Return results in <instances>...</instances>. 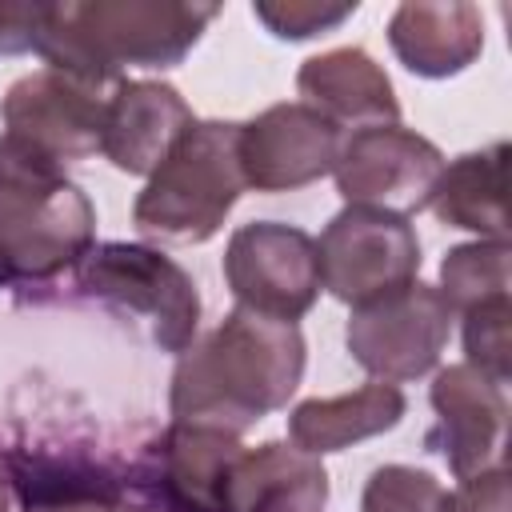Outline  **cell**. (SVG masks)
Here are the masks:
<instances>
[{
    "mask_svg": "<svg viewBox=\"0 0 512 512\" xmlns=\"http://www.w3.org/2000/svg\"><path fill=\"white\" fill-rule=\"evenodd\" d=\"M304 376V336L296 324L232 308L172 372V420L244 432L288 404Z\"/></svg>",
    "mask_w": 512,
    "mask_h": 512,
    "instance_id": "obj_1",
    "label": "cell"
},
{
    "mask_svg": "<svg viewBox=\"0 0 512 512\" xmlns=\"http://www.w3.org/2000/svg\"><path fill=\"white\" fill-rule=\"evenodd\" d=\"M216 4L188 0H84L40 4L32 48L48 68L104 92L128 64L172 68L216 20Z\"/></svg>",
    "mask_w": 512,
    "mask_h": 512,
    "instance_id": "obj_2",
    "label": "cell"
},
{
    "mask_svg": "<svg viewBox=\"0 0 512 512\" xmlns=\"http://www.w3.org/2000/svg\"><path fill=\"white\" fill-rule=\"evenodd\" d=\"M92 232L96 212L60 164L0 136V288L44 284L76 268Z\"/></svg>",
    "mask_w": 512,
    "mask_h": 512,
    "instance_id": "obj_3",
    "label": "cell"
},
{
    "mask_svg": "<svg viewBox=\"0 0 512 512\" xmlns=\"http://www.w3.org/2000/svg\"><path fill=\"white\" fill-rule=\"evenodd\" d=\"M236 140L240 124L196 120L136 196V228L176 244H200L216 236V228L248 188Z\"/></svg>",
    "mask_w": 512,
    "mask_h": 512,
    "instance_id": "obj_4",
    "label": "cell"
},
{
    "mask_svg": "<svg viewBox=\"0 0 512 512\" xmlns=\"http://www.w3.org/2000/svg\"><path fill=\"white\" fill-rule=\"evenodd\" d=\"M76 280L88 296L144 324L156 348H192L200 328V296L192 276L164 252L144 244H96L76 264Z\"/></svg>",
    "mask_w": 512,
    "mask_h": 512,
    "instance_id": "obj_5",
    "label": "cell"
},
{
    "mask_svg": "<svg viewBox=\"0 0 512 512\" xmlns=\"http://www.w3.org/2000/svg\"><path fill=\"white\" fill-rule=\"evenodd\" d=\"M452 332V308L440 288L408 280L392 292H380L352 308L348 316V352L376 380H416L436 368Z\"/></svg>",
    "mask_w": 512,
    "mask_h": 512,
    "instance_id": "obj_6",
    "label": "cell"
},
{
    "mask_svg": "<svg viewBox=\"0 0 512 512\" xmlns=\"http://www.w3.org/2000/svg\"><path fill=\"white\" fill-rule=\"evenodd\" d=\"M320 288H328L344 304H364L380 292H392L420 272V240L408 216L348 204L332 216L324 236L316 240Z\"/></svg>",
    "mask_w": 512,
    "mask_h": 512,
    "instance_id": "obj_7",
    "label": "cell"
},
{
    "mask_svg": "<svg viewBox=\"0 0 512 512\" xmlns=\"http://www.w3.org/2000/svg\"><path fill=\"white\" fill-rule=\"evenodd\" d=\"M224 280L236 296V308L296 324L320 296L316 240L276 220L244 224L228 240Z\"/></svg>",
    "mask_w": 512,
    "mask_h": 512,
    "instance_id": "obj_8",
    "label": "cell"
},
{
    "mask_svg": "<svg viewBox=\"0 0 512 512\" xmlns=\"http://www.w3.org/2000/svg\"><path fill=\"white\" fill-rule=\"evenodd\" d=\"M332 172L348 204L408 216L428 204L444 172V156L420 132H408L400 124H368L344 136Z\"/></svg>",
    "mask_w": 512,
    "mask_h": 512,
    "instance_id": "obj_9",
    "label": "cell"
},
{
    "mask_svg": "<svg viewBox=\"0 0 512 512\" xmlns=\"http://www.w3.org/2000/svg\"><path fill=\"white\" fill-rule=\"evenodd\" d=\"M240 436L172 420L140 456L136 488L148 508L160 512H224V480L232 460L240 456Z\"/></svg>",
    "mask_w": 512,
    "mask_h": 512,
    "instance_id": "obj_10",
    "label": "cell"
},
{
    "mask_svg": "<svg viewBox=\"0 0 512 512\" xmlns=\"http://www.w3.org/2000/svg\"><path fill=\"white\" fill-rule=\"evenodd\" d=\"M4 136L28 144L32 152L64 164V160H84L100 152V132H104V92L56 72L40 68L20 76L4 100Z\"/></svg>",
    "mask_w": 512,
    "mask_h": 512,
    "instance_id": "obj_11",
    "label": "cell"
},
{
    "mask_svg": "<svg viewBox=\"0 0 512 512\" xmlns=\"http://www.w3.org/2000/svg\"><path fill=\"white\" fill-rule=\"evenodd\" d=\"M344 132L312 104H272L240 124V172L256 192H292L336 168Z\"/></svg>",
    "mask_w": 512,
    "mask_h": 512,
    "instance_id": "obj_12",
    "label": "cell"
},
{
    "mask_svg": "<svg viewBox=\"0 0 512 512\" xmlns=\"http://www.w3.org/2000/svg\"><path fill=\"white\" fill-rule=\"evenodd\" d=\"M0 456L20 512H148L136 480L92 456L48 448H4Z\"/></svg>",
    "mask_w": 512,
    "mask_h": 512,
    "instance_id": "obj_13",
    "label": "cell"
},
{
    "mask_svg": "<svg viewBox=\"0 0 512 512\" xmlns=\"http://www.w3.org/2000/svg\"><path fill=\"white\" fill-rule=\"evenodd\" d=\"M436 444L456 480H472L496 468L504 448V388L476 372L472 364H452L432 380Z\"/></svg>",
    "mask_w": 512,
    "mask_h": 512,
    "instance_id": "obj_14",
    "label": "cell"
},
{
    "mask_svg": "<svg viewBox=\"0 0 512 512\" xmlns=\"http://www.w3.org/2000/svg\"><path fill=\"white\" fill-rule=\"evenodd\" d=\"M192 124L196 116L172 84L120 80L104 100L100 152L128 176H152Z\"/></svg>",
    "mask_w": 512,
    "mask_h": 512,
    "instance_id": "obj_15",
    "label": "cell"
},
{
    "mask_svg": "<svg viewBox=\"0 0 512 512\" xmlns=\"http://www.w3.org/2000/svg\"><path fill=\"white\" fill-rule=\"evenodd\" d=\"M324 500L328 472L320 456L280 440L240 448L224 480V512H320Z\"/></svg>",
    "mask_w": 512,
    "mask_h": 512,
    "instance_id": "obj_16",
    "label": "cell"
},
{
    "mask_svg": "<svg viewBox=\"0 0 512 512\" xmlns=\"http://www.w3.org/2000/svg\"><path fill=\"white\" fill-rule=\"evenodd\" d=\"M388 44L416 76L440 80L464 72L484 48V20L476 4H400L388 20Z\"/></svg>",
    "mask_w": 512,
    "mask_h": 512,
    "instance_id": "obj_17",
    "label": "cell"
},
{
    "mask_svg": "<svg viewBox=\"0 0 512 512\" xmlns=\"http://www.w3.org/2000/svg\"><path fill=\"white\" fill-rule=\"evenodd\" d=\"M296 88L332 124L344 120L368 128V124H396L400 116L392 80L364 48H332L308 56L296 72Z\"/></svg>",
    "mask_w": 512,
    "mask_h": 512,
    "instance_id": "obj_18",
    "label": "cell"
},
{
    "mask_svg": "<svg viewBox=\"0 0 512 512\" xmlns=\"http://www.w3.org/2000/svg\"><path fill=\"white\" fill-rule=\"evenodd\" d=\"M400 416H404V392L388 380H368L356 392L296 404L288 416V436L300 452L324 456L396 428Z\"/></svg>",
    "mask_w": 512,
    "mask_h": 512,
    "instance_id": "obj_19",
    "label": "cell"
},
{
    "mask_svg": "<svg viewBox=\"0 0 512 512\" xmlns=\"http://www.w3.org/2000/svg\"><path fill=\"white\" fill-rule=\"evenodd\" d=\"M428 204L452 228L480 232L484 240H508V144L500 140L444 164Z\"/></svg>",
    "mask_w": 512,
    "mask_h": 512,
    "instance_id": "obj_20",
    "label": "cell"
},
{
    "mask_svg": "<svg viewBox=\"0 0 512 512\" xmlns=\"http://www.w3.org/2000/svg\"><path fill=\"white\" fill-rule=\"evenodd\" d=\"M508 260H512L508 240H476L452 248L440 264V296L448 300L452 316L488 296L508 292Z\"/></svg>",
    "mask_w": 512,
    "mask_h": 512,
    "instance_id": "obj_21",
    "label": "cell"
},
{
    "mask_svg": "<svg viewBox=\"0 0 512 512\" xmlns=\"http://www.w3.org/2000/svg\"><path fill=\"white\" fill-rule=\"evenodd\" d=\"M464 316V352L476 372H484L488 380L504 384L512 372V304L508 292L488 296L472 308L460 312Z\"/></svg>",
    "mask_w": 512,
    "mask_h": 512,
    "instance_id": "obj_22",
    "label": "cell"
},
{
    "mask_svg": "<svg viewBox=\"0 0 512 512\" xmlns=\"http://www.w3.org/2000/svg\"><path fill=\"white\" fill-rule=\"evenodd\" d=\"M364 512H448V492L424 468L384 464L364 484Z\"/></svg>",
    "mask_w": 512,
    "mask_h": 512,
    "instance_id": "obj_23",
    "label": "cell"
},
{
    "mask_svg": "<svg viewBox=\"0 0 512 512\" xmlns=\"http://www.w3.org/2000/svg\"><path fill=\"white\" fill-rule=\"evenodd\" d=\"M252 12H256L276 36H284V40H308V36H320V32L340 28V24L356 12V0H352V4H304V0H280V4H256Z\"/></svg>",
    "mask_w": 512,
    "mask_h": 512,
    "instance_id": "obj_24",
    "label": "cell"
},
{
    "mask_svg": "<svg viewBox=\"0 0 512 512\" xmlns=\"http://www.w3.org/2000/svg\"><path fill=\"white\" fill-rule=\"evenodd\" d=\"M448 512H508V472L496 464L448 492Z\"/></svg>",
    "mask_w": 512,
    "mask_h": 512,
    "instance_id": "obj_25",
    "label": "cell"
},
{
    "mask_svg": "<svg viewBox=\"0 0 512 512\" xmlns=\"http://www.w3.org/2000/svg\"><path fill=\"white\" fill-rule=\"evenodd\" d=\"M40 4H0V52L32 48Z\"/></svg>",
    "mask_w": 512,
    "mask_h": 512,
    "instance_id": "obj_26",
    "label": "cell"
},
{
    "mask_svg": "<svg viewBox=\"0 0 512 512\" xmlns=\"http://www.w3.org/2000/svg\"><path fill=\"white\" fill-rule=\"evenodd\" d=\"M0 512H8V476H4V456H0Z\"/></svg>",
    "mask_w": 512,
    "mask_h": 512,
    "instance_id": "obj_27",
    "label": "cell"
}]
</instances>
